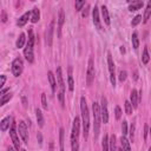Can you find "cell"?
Masks as SVG:
<instances>
[{"label": "cell", "instance_id": "obj_24", "mask_svg": "<svg viewBox=\"0 0 151 151\" xmlns=\"http://www.w3.org/2000/svg\"><path fill=\"white\" fill-rule=\"evenodd\" d=\"M35 116H37V122H38V125L40 127L44 126V123H45V119H44V116H42V112L40 109H37L35 110Z\"/></svg>", "mask_w": 151, "mask_h": 151}, {"label": "cell", "instance_id": "obj_4", "mask_svg": "<svg viewBox=\"0 0 151 151\" xmlns=\"http://www.w3.org/2000/svg\"><path fill=\"white\" fill-rule=\"evenodd\" d=\"M33 46H34V35H33V29H28V40L26 44V47L24 50V55L28 63H33L34 60V53H33Z\"/></svg>", "mask_w": 151, "mask_h": 151}, {"label": "cell", "instance_id": "obj_38", "mask_svg": "<svg viewBox=\"0 0 151 151\" xmlns=\"http://www.w3.org/2000/svg\"><path fill=\"white\" fill-rule=\"evenodd\" d=\"M41 105L45 110L47 109V100H46V94L45 93H41Z\"/></svg>", "mask_w": 151, "mask_h": 151}, {"label": "cell", "instance_id": "obj_23", "mask_svg": "<svg viewBox=\"0 0 151 151\" xmlns=\"http://www.w3.org/2000/svg\"><path fill=\"white\" fill-rule=\"evenodd\" d=\"M143 6H144V2H143V1H132V2H130V5H129V9H130L131 12H133V11H137V9L142 8Z\"/></svg>", "mask_w": 151, "mask_h": 151}, {"label": "cell", "instance_id": "obj_34", "mask_svg": "<svg viewBox=\"0 0 151 151\" xmlns=\"http://www.w3.org/2000/svg\"><path fill=\"white\" fill-rule=\"evenodd\" d=\"M132 105H131V103H130V100H125V112H126V114H131L132 113Z\"/></svg>", "mask_w": 151, "mask_h": 151}, {"label": "cell", "instance_id": "obj_31", "mask_svg": "<svg viewBox=\"0 0 151 151\" xmlns=\"http://www.w3.org/2000/svg\"><path fill=\"white\" fill-rule=\"evenodd\" d=\"M12 98V93L8 91L6 94H4V96H1V98H0V105L2 106V105H5L7 101H9V99Z\"/></svg>", "mask_w": 151, "mask_h": 151}, {"label": "cell", "instance_id": "obj_14", "mask_svg": "<svg viewBox=\"0 0 151 151\" xmlns=\"http://www.w3.org/2000/svg\"><path fill=\"white\" fill-rule=\"evenodd\" d=\"M92 18H93V24L97 29H101V24H100V18H99V9L97 6L92 9Z\"/></svg>", "mask_w": 151, "mask_h": 151}, {"label": "cell", "instance_id": "obj_6", "mask_svg": "<svg viewBox=\"0 0 151 151\" xmlns=\"http://www.w3.org/2000/svg\"><path fill=\"white\" fill-rule=\"evenodd\" d=\"M9 136H11V139H12V142H13V145H14L15 150L19 151V149H20V142H19L18 131H17V124H15L14 120L12 122L11 127H9Z\"/></svg>", "mask_w": 151, "mask_h": 151}, {"label": "cell", "instance_id": "obj_48", "mask_svg": "<svg viewBox=\"0 0 151 151\" xmlns=\"http://www.w3.org/2000/svg\"><path fill=\"white\" fill-rule=\"evenodd\" d=\"M7 151H14V149H13V147H12V146H9V147H8V150H7Z\"/></svg>", "mask_w": 151, "mask_h": 151}, {"label": "cell", "instance_id": "obj_30", "mask_svg": "<svg viewBox=\"0 0 151 151\" xmlns=\"http://www.w3.org/2000/svg\"><path fill=\"white\" fill-rule=\"evenodd\" d=\"M109 144H110V151H117V145H116V136L112 134L109 139Z\"/></svg>", "mask_w": 151, "mask_h": 151}, {"label": "cell", "instance_id": "obj_52", "mask_svg": "<svg viewBox=\"0 0 151 151\" xmlns=\"http://www.w3.org/2000/svg\"><path fill=\"white\" fill-rule=\"evenodd\" d=\"M21 151H26V150H25V149H21Z\"/></svg>", "mask_w": 151, "mask_h": 151}, {"label": "cell", "instance_id": "obj_25", "mask_svg": "<svg viewBox=\"0 0 151 151\" xmlns=\"http://www.w3.org/2000/svg\"><path fill=\"white\" fill-rule=\"evenodd\" d=\"M120 144H122V147H123L124 151H131L130 143H129V140L126 139L125 136H122V137H120Z\"/></svg>", "mask_w": 151, "mask_h": 151}, {"label": "cell", "instance_id": "obj_17", "mask_svg": "<svg viewBox=\"0 0 151 151\" xmlns=\"http://www.w3.org/2000/svg\"><path fill=\"white\" fill-rule=\"evenodd\" d=\"M64 21H65V13H64V9L61 8L59 11V15H58V37H60V31L64 25Z\"/></svg>", "mask_w": 151, "mask_h": 151}, {"label": "cell", "instance_id": "obj_35", "mask_svg": "<svg viewBox=\"0 0 151 151\" xmlns=\"http://www.w3.org/2000/svg\"><path fill=\"white\" fill-rule=\"evenodd\" d=\"M142 19H143V18H142V15H140V14L136 15V17L132 19V21H131V26H137V25L142 21Z\"/></svg>", "mask_w": 151, "mask_h": 151}, {"label": "cell", "instance_id": "obj_11", "mask_svg": "<svg viewBox=\"0 0 151 151\" xmlns=\"http://www.w3.org/2000/svg\"><path fill=\"white\" fill-rule=\"evenodd\" d=\"M18 132H19V136L21 137L22 142L24 143H28V130H27L26 123L24 120L19 122V124H18Z\"/></svg>", "mask_w": 151, "mask_h": 151}, {"label": "cell", "instance_id": "obj_28", "mask_svg": "<svg viewBox=\"0 0 151 151\" xmlns=\"http://www.w3.org/2000/svg\"><path fill=\"white\" fill-rule=\"evenodd\" d=\"M131 41H132V47H133L134 50H137V48L139 47V39H138V34H137V32H133V33H132Z\"/></svg>", "mask_w": 151, "mask_h": 151}, {"label": "cell", "instance_id": "obj_16", "mask_svg": "<svg viewBox=\"0 0 151 151\" xmlns=\"http://www.w3.org/2000/svg\"><path fill=\"white\" fill-rule=\"evenodd\" d=\"M31 18V12H25L19 19H18V21H17V24H18V26H20V27H22V26H25L26 25V22L28 21V19Z\"/></svg>", "mask_w": 151, "mask_h": 151}, {"label": "cell", "instance_id": "obj_33", "mask_svg": "<svg viewBox=\"0 0 151 151\" xmlns=\"http://www.w3.org/2000/svg\"><path fill=\"white\" fill-rule=\"evenodd\" d=\"M84 6H85V1H84V0H77V1L74 2L76 11H81Z\"/></svg>", "mask_w": 151, "mask_h": 151}, {"label": "cell", "instance_id": "obj_20", "mask_svg": "<svg viewBox=\"0 0 151 151\" xmlns=\"http://www.w3.org/2000/svg\"><path fill=\"white\" fill-rule=\"evenodd\" d=\"M11 122H12V118H11V117H5V118L0 122V130H1L2 132H5V131L9 127V125L12 124Z\"/></svg>", "mask_w": 151, "mask_h": 151}, {"label": "cell", "instance_id": "obj_50", "mask_svg": "<svg viewBox=\"0 0 151 151\" xmlns=\"http://www.w3.org/2000/svg\"><path fill=\"white\" fill-rule=\"evenodd\" d=\"M149 133H150V136H151V127L149 129Z\"/></svg>", "mask_w": 151, "mask_h": 151}, {"label": "cell", "instance_id": "obj_13", "mask_svg": "<svg viewBox=\"0 0 151 151\" xmlns=\"http://www.w3.org/2000/svg\"><path fill=\"white\" fill-rule=\"evenodd\" d=\"M53 31H54V20H52L46 29V33H45V38H46V44L47 46H51L52 45V40H53Z\"/></svg>", "mask_w": 151, "mask_h": 151}, {"label": "cell", "instance_id": "obj_37", "mask_svg": "<svg viewBox=\"0 0 151 151\" xmlns=\"http://www.w3.org/2000/svg\"><path fill=\"white\" fill-rule=\"evenodd\" d=\"M114 116H116V119H120L122 118V109L118 105L114 107Z\"/></svg>", "mask_w": 151, "mask_h": 151}, {"label": "cell", "instance_id": "obj_9", "mask_svg": "<svg viewBox=\"0 0 151 151\" xmlns=\"http://www.w3.org/2000/svg\"><path fill=\"white\" fill-rule=\"evenodd\" d=\"M100 114H101V120L104 124L109 123V110H107V100L105 97H101L100 100Z\"/></svg>", "mask_w": 151, "mask_h": 151}, {"label": "cell", "instance_id": "obj_40", "mask_svg": "<svg viewBox=\"0 0 151 151\" xmlns=\"http://www.w3.org/2000/svg\"><path fill=\"white\" fill-rule=\"evenodd\" d=\"M88 9H90V6H88V5H86V7L81 9V11H83V12H81L83 18H85V17H87V15H88Z\"/></svg>", "mask_w": 151, "mask_h": 151}, {"label": "cell", "instance_id": "obj_45", "mask_svg": "<svg viewBox=\"0 0 151 151\" xmlns=\"http://www.w3.org/2000/svg\"><path fill=\"white\" fill-rule=\"evenodd\" d=\"M37 138H38V142H39V144H41V143H42V137H41V133H40V132H38V134H37Z\"/></svg>", "mask_w": 151, "mask_h": 151}, {"label": "cell", "instance_id": "obj_2", "mask_svg": "<svg viewBox=\"0 0 151 151\" xmlns=\"http://www.w3.org/2000/svg\"><path fill=\"white\" fill-rule=\"evenodd\" d=\"M79 130H80V120L78 117L73 119L72 131H71V151L79 150Z\"/></svg>", "mask_w": 151, "mask_h": 151}, {"label": "cell", "instance_id": "obj_7", "mask_svg": "<svg viewBox=\"0 0 151 151\" xmlns=\"http://www.w3.org/2000/svg\"><path fill=\"white\" fill-rule=\"evenodd\" d=\"M93 79H94V61H93V58H90L87 63V71H86V83L88 86L93 83Z\"/></svg>", "mask_w": 151, "mask_h": 151}, {"label": "cell", "instance_id": "obj_8", "mask_svg": "<svg viewBox=\"0 0 151 151\" xmlns=\"http://www.w3.org/2000/svg\"><path fill=\"white\" fill-rule=\"evenodd\" d=\"M24 70V63L21 58H15L12 63V73L14 77H19L22 73Z\"/></svg>", "mask_w": 151, "mask_h": 151}, {"label": "cell", "instance_id": "obj_12", "mask_svg": "<svg viewBox=\"0 0 151 151\" xmlns=\"http://www.w3.org/2000/svg\"><path fill=\"white\" fill-rule=\"evenodd\" d=\"M140 99H142V91L138 92L137 90L133 88L131 91V94H130V103H131V105H132L133 109H137L138 103H139Z\"/></svg>", "mask_w": 151, "mask_h": 151}, {"label": "cell", "instance_id": "obj_19", "mask_svg": "<svg viewBox=\"0 0 151 151\" xmlns=\"http://www.w3.org/2000/svg\"><path fill=\"white\" fill-rule=\"evenodd\" d=\"M100 11H101V15H103V19H104V22L106 25H110L111 24V20H110V14H109V9L105 5H103L100 7Z\"/></svg>", "mask_w": 151, "mask_h": 151}, {"label": "cell", "instance_id": "obj_49", "mask_svg": "<svg viewBox=\"0 0 151 151\" xmlns=\"http://www.w3.org/2000/svg\"><path fill=\"white\" fill-rule=\"evenodd\" d=\"M117 151H124V150H123V147H118Z\"/></svg>", "mask_w": 151, "mask_h": 151}, {"label": "cell", "instance_id": "obj_3", "mask_svg": "<svg viewBox=\"0 0 151 151\" xmlns=\"http://www.w3.org/2000/svg\"><path fill=\"white\" fill-rule=\"evenodd\" d=\"M92 113H93V130H94V139L98 138L99 131H100V122H101V114H100V105L96 101L92 104Z\"/></svg>", "mask_w": 151, "mask_h": 151}, {"label": "cell", "instance_id": "obj_26", "mask_svg": "<svg viewBox=\"0 0 151 151\" xmlns=\"http://www.w3.org/2000/svg\"><path fill=\"white\" fill-rule=\"evenodd\" d=\"M101 149H103V151H110V144H109V136L107 134H104V137H103Z\"/></svg>", "mask_w": 151, "mask_h": 151}, {"label": "cell", "instance_id": "obj_18", "mask_svg": "<svg viewBox=\"0 0 151 151\" xmlns=\"http://www.w3.org/2000/svg\"><path fill=\"white\" fill-rule=\"evenodd\" d=\"M67 72H68V76H67V85H68V90L72 92L74 90V81H73V76H72V66H68Z\"/></svg>", "mask_w": 151, "mask_h": 151}, {"label": "cell", "instance_id": "obj_44", "mask_svg": "<svg viewBox=\"0 0 151 151\" xmlns=\"http://www.w3.org/2000/svg\"><path fill=\"white\" fill-rule=\"evenodd\" d=\"M5 81H6V77H5V76H1V83H0V87H4Z\"/></svg>", "mask_w": 151, "mask_h": 151}, {"label": "cell", "instance_id": "obj_5", "mask_svg": "<svg viewBox=\"0 0 151 151\" xmlns=\"http://www.w3.org/2000/svg\"><path fill=\"white\" fill-rule=\"evenodd\" d=\"M57 84L59 86L58 98H59L61 106L64 107L65 106V83H64V78H63V73H61L60 67H57Z\"/></svg>", "mask_w": 151, "mask_h": 151}, {"label": "cell", "instance_id": "obj_41", "mask_svg": "<svg viewBox=\"0 0 151 151\" xmlns=\"http://www.w3.org/2000/svg\"><path fill=\"white\" fill-rule=\"evenodd\" d=\"M130 138L133 140V138H134V124H132L131 125V127H130Z\"/></svg>", "mask_w": 151, "mask_h": 151}, {"label": "cell", "instance_id": "obj_47", "mask_svg": "<svg viewBox=\"0 0 151 151\" xmlns=\"http://www.w3.org/2000/svg\"><path fill=\"white\" fill-rule=\"evenodd\" d=\"M119 51H120V53H125V48H124V46H120Z\"/></svg>", "mask_w": 151, "mask_h": 151}, {"label": "cell", "instance_id": "obj_36", "mask_svg": "<svg viewBox=\"0 0 151 151\" xmlns=\"http://www.w3.org/2000/svg\"><path fill=\"white\" fill-rule=\"evenodd\" d=\"M118 78H119V80L123 83V81H125L126 80V78H127V73H126V71H120L119 72V76H118Z\"/></svg>", "mask_w": 151, "mask_h": 151}, {"label": "cell", "instance_id": "obj_39", "mask_svg": "<svg viewBox=\"0 0 151 151\" xmlns=\"http://www.w3.org/2000/svg\"><path fill=\"white\" fill-rule=\"evenodd\" d=\"M122 133H123V136H125L127 133V122L126 120H124L122 124Z\"/></svg>", "mask_w": 151, "mask_h": 151}, {"label": "cell", "instance_id": "obj_21", "mask_svg": "<svg viewBox=\"0 0 151 151\" xmlns=\"http://www.w3.org/2000/svg\"><path fill=\"white\" fill-rule=\"evenodd\" d=\"M39 19H40V9L38 7H34L31 12V21L33 24H35L39 21Z\"/></svg>", "mask_w": 151, "mask_h": 151}, {"label": "cell", "instance_id": "obj_1", "mask_svg": "<svg viewBox=\"0 0 151 151\" xmlns=\"http://www.w3.org/2000/svg\"><path fill=\"white\" fill-rule=\"evenodd\" d=\"M80 111H81L83 136L86 139L88 137V131H90V113H88V107H87L85 97H81L80 98Z\"/></svg>", "mask_w": 151, "mask_h": 151}, {"label": "cell", "instance_id": "obj_15", "mask_svg": "<svg viewBox=\"0 0 151 151\" xmlns=\"http://www.w3.org/2000/svg\"><path fill=\"white\" fill-rule=\"evenodd\" d=\"M47 78H48V83L51 85V90L53 93H55V88H57V81H55V77L53 74L52 71H48L47 72Z\"/></svg>", "mask_w": 151, "mask_h": 151}, {"label": "cell", "instance_id": "obj_27", "mask_svg": "<svg viewBox=\"0 0 151 151\" xmlns=\"http://www.w3.org/2000/svg\"><path fill=\"white\" fill-rule=\"evenodd\" d=\"M25 40H26L25 33H20V35H19V38H18V40H17V44H15L17 48H21V47L25 45Z\"/></svg>", "mask_w": 151, "mask_h": 151}, {"label": "cell", "instance_id": "obj_42", "mask_svg": "<svg viewBox=\"0 0 151 151\" xmlns=\"http://www.w3.org/2000/svg\"><path fill=\"white\" fill-rule=\"evenodd\" d=\"M147 133H149V126H147V124H145L144 125V140H146Z\"/></svg>", "mask_w": 151, "mask_h": 151}, {"label": "cell", "instance_id": "obj_32", "mask_svg": "<svg viewBox=\"0 0 151 151\" xmlns=\"http://www.w3.org/2000/svg\"><path fill=\"white\" fill-rule=\"evenodd\" d=\"M149 60H150V54H149L147 47H144V50H143V55H142V61H143V64H147Z\"/></svg>", "mask_w": 151, "mask_h": 151}, {"label": "cell", "instance_id": "obj_51", "mask_svg": "<svg viewBox=\"0 0 151 151\" xmlns=\"http://www.w3.org/2000/svg\"><path fill=\"white\" fill-rule=\"evenodd\" d=\"M149 151H151V146H150V147H149Z\"/></svg>", "mask_w": 151, "mask_h": 151}, {"label": "cell", "instance_id": "obj_22", "mask_svg": "<svg viewBox=\"0 0 151 151\" xmlns=\"http://www.w3.org/2000/svg\"><path fill=\"white\" fill-rule=\"evenodd\" d=\"M150 17H151V0L146 2V7H145V11H144V15H143V21L147 22Z\"/></svg>", "mask_w": 151, "mask_h": 151}, {"label": "cell", "instance_id": "obj_46", "mask_svg": "<svg viewBox=\"0 0 151 151\" xmlns=\"http://www.w3.org/2000/svg\"><path fill=\"white\" fill-rule=\"evenodd\" d=\"M22 103H24V107H26L27 106V101H26V98L25 97H22Z\"/></svg>", "mask_w": 151, "mask_h": 151}, {"label": "cell", "instance_id": "obj_43", "mask_svg": "<svg viewBox=\"0 0 151 151\" xmlns=\"http://www.w3.org/2000/svg\"><path fill=\"white\" fill-rule=\"evenodd\" d=\"M6 20H7V14H6L5 11H1V21L6 22Z\"/></svg>", "mask_w": 151, "mask_h": 151}, {"label": "cell", "instance_id": "obj_29", "mask_svg": "<svg viewBox=\"0 0 151 151\" xmlns=\"http://www.w3.org/2000/svg\"><path fill=\"white\" fill-rule=\"evenodd\" d=\"M64 129L60 127L59 130V147H60V151H65L64 149Z\"/></svg>", "mask_w": 151, "mask_h": 151}, {"label": "cell", "instance_id": "obj_10", "mask_svg": "<svg viewBox=\"0 0 151 151\" xmlns=\"http://www.w3.org/2000/svg\"><path fill=\"white\" fill-rule=\"evenodd\" d=\"M107 66H109V72H110V81L112 86L116 85V74H114V63L112 59V55L110 52H107Z\"/></svg>", "mask_w": 151, "mask_h": 151}]
</instances>
